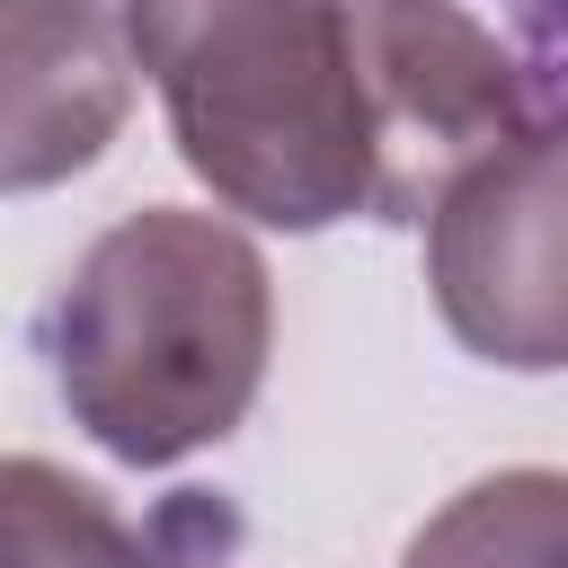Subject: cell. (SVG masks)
Wrapping results in <instances>:
<instances>
[{"mask_svg": "<svg viewBox=\"0 0 568 568\" xmlns=\"http://www.w3.org/2000/svg\"><path fill=\"white\" fill-rule=\"evenodd\" d=\"M275 346L266 257L186 204H142L80 248L44 302V364L62 408L133 470L222 444Z\"/></svg>", "mask_w": 568, "mask_h": 568, "instance_id": "6da1fadb", "label": "cell"}, {"mask_svg": "<svg viewBox=\"0 0 568 568\" xmlns=\"http://www.w3.org/2000/svg\"><path fill=\"white\" fill-rule=\"evenodd\" d=\"M178 160L266 231L373 213V106L355 0H124Z\"/></svg>", "mask_w": 568, "mask_h": 568, "instance_id": "7a4b0ae2", "label": "cell"}, {"mask_svg": "<svg viewBox=\"0 0 568 568\" xmlns=\"http://www.w3.org/2000/svg\"><path fill=\"white\" fill-rule=\"evenodd\" d=\"M426 293L479 364L568 373V98L435 195Z\"/></svg>", "mask_w": 568, "mask_h": 568, "instance_id": "3957f363", "label": "cell"}, {"mask_svg": "<svg viewBox=\"0 0 568 568\" xmlns=\"http://www.w3.org/2000/svg\"><path fill=\"white\" fill-rule=\"evenodd\" d=\"M355 44L373 106V222H426L470 160L524 133L532 89L453 0H355Z\"/></svg>", "mask_w": 568, "mask_h": 568, "instance_id": "277c9868", "label": "cell"}, {"mask_svg": "<svg viewBox=\"0 0 568 568\" xmlns=\"http://www.w3.org/2000/svg\"><path fill=\"white\" fill-rule=\"evenodd\" d=\"M133 44L106 0H0V195H44L124 133Z\"/></svg>", "mask_w": 568, "mask_h": 568, "instance_id": "5b68a950", "label": "cell"}, {"mask_svg": "<svg viewBox=\"0 0 568 568\" xmlns=\"http://www.w3.org/2000/svg\"><path fill=\"white\" fill-rule=\"evenodd\" d=\"M0 568H186L160 532L124 524L106 488L71 479L44 453L0 462Z\"/></svg>", "mask_w": 568, "mask_h": 568, "instance_id": "8992f818", "label": "cell"}, {"mask_svg": "<svg viewBox=\"0 0 568 568\" xmlns=\"http://www.w3.org/2000/svg\"><path fill=\"white\" fill-rule=\"evenodd\" d=\"M399 568H568V470H497L417 524Z\"/></svg>", "mask_w": 568, "mask_h": 568, "instance_id": "52a82bcc", "label": "cell"}, {"mask_svg": "<svg viewBox=\"0 0 568 568\" xmlns=\"http://www.w3.org/2000/svg\"><path fill=\"white\" fill-rule=\"evenodd\" d=\"M524 9H532V27H541V36H559V27H568V0H524Z\"/></svg>", "mask_w": 568, "mask_h": 568, "instance_id": "ba28073f", "label": "cell"}]
</instances>
